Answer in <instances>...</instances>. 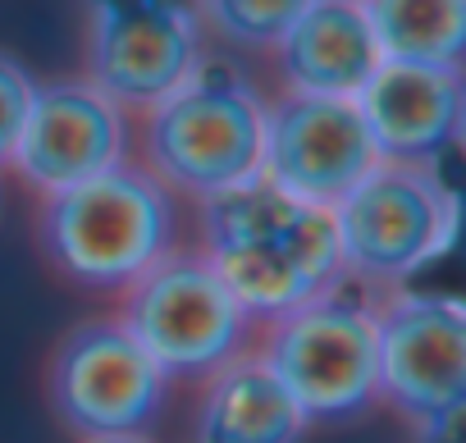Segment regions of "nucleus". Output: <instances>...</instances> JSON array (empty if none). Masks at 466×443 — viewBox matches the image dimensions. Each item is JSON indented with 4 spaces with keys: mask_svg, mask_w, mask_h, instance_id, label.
Wrapping results in <instances>:
<instances>
[{
    "mask_svg": "<svg viewBox=\"0 0 466 443\" xmlns=\"http://www.w3.org/2000/svg\"><path fill=\"white\" fill-rule=\"evenodd\" d=\"M197 252L215 266L257 329L311 307L348 279L334 210L307 206L261 174L197 201Z\"/></svg>",
    "mask_w": 466,
    "mask_h": 443,
    "instance_id": "f257e3e1",
    "label": "nucleus"
},
{
    "mask_svg": "<svg viewBox=\"0 0 466 443\" xmlns=\"http://www.w3.org/2000/svg\"><path fill=\"white\" fill-rule=\"evenodd\" d=\"M174 247L178 201L137 160L51 192L37 206L42 261L56 270V279L83 293L124 297Z\"/></svg>",
    "mask_w": 466,
    "mask_h": 443,
    "instance_id": "f03ea898",
    "label": "nucleus"
},
{
    "mask_svg": "<svg viewBox=\"0 0 466 443\" xmlns=\"http://www.w3.org/2000/svg\"><path fill=\"white\" fill-rule=\"evenodd\" d=\"M266 101L248 74L201 55L197 69L151 110H142V169L178 201H210L261 174Z\"/></svg>",
    "mask_w": 466,
    "mask_h": 443,
    "instance_id": "7ed1b4c3",
    "label": "nucleus"
},
{
    "mask_svg": "<svg viewBox=\"0 0 466 443\" xmlns=\"http://www.w3.org/2000/svg\"><path fill=\"white\" fill-rule=\"evenodd\" d=\"M252 352L284 384L307 425H352L380 407L375 293L352 279L311 307L261 325Z\"/></svg>",
    "mask_w": 466,
    "mask_h": 443,
    "instance_id": "20e7f679",
    "label": "nucleus"
},
{
    "mask_svg": "<svg viewBox=\"0 0 466 443\" xmlns=\"http://www.w3.org/2000/svg\"><path fill=\"white\" fill-rule=\"evenodd\" d=\"M169 384H206L219 366L252 352L257 325L197 247H174L124 297L115 316Z\"/></svg>",
    "mask_w": 466,
    "mask_h": 443,
    "instance_id": "39448f33",
    "label": "nucleus"
},
{
    "mask_svg": "<svg viewBox=\"0 0 466 443\" xmlns=\"http://www.w3.org/2000/svg\"><path fill=\"white\" fill-rule=\"evenodd\" d=\"M42 393L78 443H110L151 434L169 402V379L115 316H87L56 338Z\"/></svg>",
    "mask_w": 466,
    "mask_h": 443,
    "instance_id": "423d86ee",
    "label": "nucleus"
},
{
    "mask_svg": "<svg viewBox=\"0 0 466 443\" xmlns=\"http://www.w3.org/2000/svg\"><path fill=\"white\" fill-rule=\"evenodd\" d=\"M334 229L343 275L366 293H393L452 243L457 196L439 169L380 160L334 206Z\"/></svg>",
    "mask_w": 466,
    "mask_h": 443,
    "instance_id": "0eeeda50",
    "label": "nucleus"
},
{
    "mask_svg": "<svg viewBox=\"0 0 466 443\" xmlns=\"http://www.w3.org/2000/svg\"><path fill=\"white\" fill-rule=\"evenodd\" d=\"M201 42V0H83V78L124 115L165 101Z\"/></svg>",
    "mask_w": 466,
    "mask_h": 443,
    "instance_id": "6e6552de",
    "label": "nucleus"
},
{
    "mask_svg": "<svg viewBox=\"0 0 466 443\" xmlns=\"http://www.w3.org/2000/svg\"><path fill=\"white\" fill-rule=\"evenodd\" d=\"M375 384L380 407L407 425L466 407V311L439 293H375Z\"/></svg>",
    "mask_w": 466,
    "mask_h": 443,
    "instance_id": "1a4fd4ad",
    "label": "nucleus"
},
{
    "mask_svg": "<svg viewBox=\"0 0 466 443\" xmlns=\"http://www.w3.org/2000/svg\"><path fill=\"white\" fill-rule=\"evenodd\" d=\"M375 165V146L352 101L279 92L266 106L261 178L279 192L334 210Z\"/></svg>",
    "mask_w": 466,
    "mask_h": 443,
    "instance_id": "9d476101",
    "label": "nucleus"
},
{
    "mask_svg": "<svg viewBox=\"0 0 466 443\" xmlns=\"http://www.w3.org/2000/svg\"><path fill=\"white\" fill-rule=\"evenodd\" d=\"M10 160L42 196L65 192L128 160V115L83 74L42 78Z\"/></svg>",
    "mask_w": 466,
    "mask_h": 443,
    "instance_id": "9b49d317",
    "label": "nucleus"
},
{
    "mask_svg": "<svg viewBox=\"0 0 466 443\" xmlns=\"http://www.w3.org/2000/svg\"><path fill=\"white\" fill-rule=\"evenodd\" d=\"M352 106L366 124L375 160L434 169L461 137L466 87L461 74L380 65Z\"/></svg>",
    "mask_w": 466,
    "mask_h": 443,
    "instance_id": "f8f14e48",
    "label": "nucleus"
},
{
    "mask_svg": "<svg viewBox=\"0 0 466 443\" xmlns=\"http://www.w3.org/2000/svg\"><path fill=\"white\" fill-rule=\"evenodd\" d=\"M270 55L279 60L284 92L329 101H357L380 69L361 0H311Z\"/></svg>",
    "mask_w": 466,
    "mask_h": 443,
    "instance_id": "ddd939ff",
    "label": "nucleus"
},
{
    "mask_svg": "<svg viewBox=\"0 0 466 443\" xmlns=\"http://www.w3.org/2000/svg\"><path fill=\"white\" fill-rule=\"evenodd\" d=\"M307 420L284 393V384L266 370L257 352L233 357L206 379L197 407V443H302Z\"/></svg>",
    "mask_w": 466,
    "mask_h": 443,
    "instance_id": "4468645a",
    "label": "nucleus"
},
{
    "mask_svg": "<svg viewBox=\"0 0 466 443\" xmlns=\"http://www.w3.org/2000/svg\"><path fill=\"white\" fill-rule=\"evenodd\" d=\"M380 65L461 74L466 0H361Z\"/></svg>",
    "mask_w": 466,
    "mask_h": 443,
    "instance_id": "2eb2a0df",
    "label": "nucleus"
},
{
    "mask_svg": "<svg viewBox=\"0 0 466 443\" xmlns=\"http://www.w3.org/2000/svg\"><path fill=\"white\" fill-rule=\"evenodd\" d=\"M311 0H201V28L238 51H275Z\"/></svg>",
    "mask_w": 466,
    "mask_h": 443,
    "instance_id": "dca6fc26",
    "label": "nucleus"
},
{
    "mask_svg": "<svg viewBox=\"0 0 466 443\" xmlns=\"http://www.w3.org/2000/svg\"><path fill=\"white\" fill-rule=\"evenodd\" d=\"M33 87L37 78L28 74V65L0 46V165L15 156V142H19V128L28 119V106H33Z\"/></svg>",
    "mask_w": 466,
    "mask_h": 443,
    "instance_id": "f3484780",
    "label": "nucleus"
},
{
    "mask_svg": "<svg viewBox=\"0 0 466 443\" xmlns=\"http://www.w3.org/2000/svg\"><path fill=\"white\" fill-rule=\"evenodd\" d=\"M461 416H466V407L448 411V416H434L425 425H411V438L416 443H461Z\"/></svg>",
    "mask_w": 466,
    "mask_h": 443,
    "instance_id": "a211bd4d",
    "label": "nucleus"
},
{
    "mask_svg": "<svg viewBox=\"0 0 466 443\" xmlns=\"http://www.w3.org/2000/svg\"><path fill=\"white\" fill-rule=\"evenodd\" d=\"M110 443H151V438H110Z\"/></svg>",
    "mask_w": 466,
    "mask_h": 443,
    "instance_id": "6ab92c4d",
    "label": "nucleus"
}]
</instances>
